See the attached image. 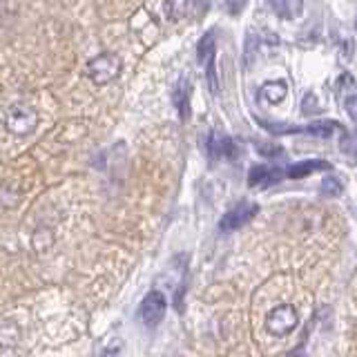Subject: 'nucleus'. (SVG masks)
Masks as SVG:
<instances>
[{
  "label": "nucleus",
  "instance_id": "nucleus-1",
  "mask_svg": "<svg viewBox=\"0 0 357 357\" xmlns=\"http://www.w3.org/2000/svg\"><path fill=\"white\" fill-rule=\"evenodd\" d=\"M121 67H123V63L119 56L112 52H105V54L94 56V59L85 65V76L94 85H107L119 78Z\"/></svg>",
  "mask_w": 357,
  "mask_h": 357
},
{
  "label": "nucleus",
  "instance_id": "nucleus-2",
  "mask_svg": "<svg viewBox=\"0 0 357 357\" xmlns=\"http://www.w3.org/2000/svg\"><path fill=\"white\" fill-rule=\"evenodd\" d=\"M299 326V315L295 306L290 304H279L275 306L266 317V331L273 335V337H286L295 328Z\"/></svg>",
  "mask_w": 357,
  "mask_h": 357
},
{
  "label": "nucleus",
  "instance_id": "nucleus-3",
  "mask_svg": "<svg viewBox=\"0 0 357 357\" xmlns=\"http://www.w3.org/2000/svg\"><path fill=\"white\" fill-rule=\"evenodd\" d=\"M215 54H217V40H215V31H208L204 38L199 40L197 47V59L204 65L206 78L210 85V92L217 94L219 92V83H217V67H215Z\"/></svg>",
  "mask_w": 357,
  "mask_h": 357
},
{
  "label": "nucleus",
  "instance_id": "nucleus-4",
  "mask_svg": "<svg viewBox=\"0 0 357 357\" xmlns=\"http://www.w3.org/2000/svg\"><path fill=\"white\" fill-rule=\"evenodd\" d=\"M38 123V112L31 105H14L5 116V126L16 137H25Z\"/></svg>",
  "mask_w": 357,
  "mask_h": 357
},
{
  "label": "nucleus",
  "instance_id": "nucleus-5",
  "mask_svg": "<svg viewBox=\"0 0 357 357\" xmlns=\"http://www.w3.org/2000/svg\"><path fill=\"white\" fill-rule=\"evenodd\" d=\"M165 310H167V301H165L163 293H159V290H150L139 306V317L148 328H154V326H159L161 319L165 317Z\"/></svg>",
  "mask_w": 357,
  "mask_h": 357
},
{
  "label": "nucleus",
  "instance_id": "nucleus-6",
  "mask_svg": "<svg viewBox=\"0 0 357 357\" xmlns=\"http://www.w3.org/2000/svg\"><path fill=\"white\" fill-rule=\"evenodd\" d=\"M257 204H250V201H241V204H237L234 208H230L226 215L221 217L219 221V230L221 232H234L243 228L245 223H248L255 215H257Z\"/></svg>",
  "mask_w": 357,
  "mask_h": 357
},
{
  "label": "nucleus",
  "instance_id": "nucleus-7",
  "mask_svg": "<svg viewBox=\"0 0 357 357\" xmlns=\"http://www.w3.org/2000/svg\"><path fill=\"white\" fill-rule=\"evenodd\" d=\"M190 96H192V85L185 76H181L176 81L174 89H172V103L178 112V119L188 121L190 119Z\"/></svg>",
  "mask_w": 357,
  "mask_h": 357
},
{
  "label": "nucleus",
  "instance_id": "nucleus-8",
  "mask_svg": "<svg viewBox=\"0 0 357 357\" xmlns=\"http://www.w3.org/2000/svg\"><path fill=\"white\" fill-rule=\"evenodd\" d=\"M282 178H286V172L282 167H273V165H255L248 172L250 185H273L282 181Z\"/></svg>",
  "mask_w": 357,
  "mask_h": 357
},
{
  "label": "nucleus",
  "instance_id": "nucleus-9",
  "mask_svg": "<svg viewBox=\"0 0 357 357\" xmlns=\"http://www.w3.org/2000/svg\"><path fill=\"white\" fill-rule=\"evenodd\" d=\"M208 152L210 159H221V156L232 159V156H237V143L228 137H221V134L212 132L208 137Z\"/></svg>",
  "mask_w": 357,
  "mask_h": 357
},
{
  "label": "nucleus",
  "instance_id": "nucleus-10",
  "mask_svg": "<svg viewBox=\"0 0 357 357\" xmlns=\"http://www.w3.org/2000/svg\"><path fill=\"white\" fill-rule=\"evenodd\" d=\"M317 170H331V163L324 159H308L295 165H288L284 172H286V178H304Z\"/></svg>",
  "mask_w": 357,
  "mask_h": 357
},
{
  "label": "nucleus",
  "instance_id": "nucleus-11",
  "mask_svg": "<svg viewBox=\"0 0 357 357\" xmlns=\"http://www.w3.org/2000/svg\"><path fill=\"white\" fill-rule=\"evenodd\" d=\"M286 94H288V85L284 81H268L259 89V100H264V103H271V105H277V103H282V100L286 98Z\"/></svg>",
  "mask_w": 357,
  "mask_h": 357
},
{
  "label": "nucleus",
  "instance_id": "nucleus-12",
  "mask_svg": "<svg viewBox=\"0 0 357 357\" xmlns=\"http://www.w3.org/2000/svg\"><path fill=\"white\" fill-rule=\"evenodd\" d=\"M271 7L279 18L295 20L304 9V0H271Z\"/></svg>",
  "mask_w": 357,
  "mask_h": 357
},
{
  "label": "nucleus",
  "instance_id": "nucleus-13",
  "mask_svg": "<svg viewBox=\"0 0 357 357\" xmlns=\"http://www.w3.org/2000/svg\"><path fill=\"white\" fill-rule=\"evenodd\" d=\"M192 5H195V0H165L163 11L170 20H181L190 14Z\"/></svg>",
  "mask_w": 357,
  "mask_h": 357
},
{
  "label": "nucleus",
  "instance_id": "nucleus-14",
  "mask_svg": "<svg viewBox=\"0 0 357 357\" xmlns=\"http://www.w3.org/2000/svg\"><path fill=\"white\" fill-rule=\"evenodd\" d=\"M304 132L315 134V137L328 139V137H333L335 132L342 134V128H340V123H335V121H319V123H310V126H304Z\"/></svg>",
  "mask_w": 357,
  "mask_h": 357
},
{
  "label": "nucleus",
  "instance_id": "nucleus-15",
  "mask_svg": "<svg viewBox=\"0 0 357 357\" xmlns=\"http://www.w3.org/2000/svg\"><path fill=\"white\" fill-rule=\"evenodd\" d=\"M319 190H321L324 197H337L342 192V183H340V178L328 176V178H324V181H321Z\"/></svg>",
  "mask_w": 357,
  "mask_h": 357
},
{
  "label": "nucleus",
  "instance_id": "nucleus-16",
  "mask_svg": "<svg viewBox=\"0 0 357 357\" xmlns=\"http://www.w3.org/2000/svg\"><path fill=\"white\" fill-rule=\"evenodd\" d=\"M344 107H346V114L351 116V121L357 126V96H349L344 100Z\"/></svg>",
  "mask_w": 357,
  "mask_h": 357
},
{
  "label": "nucleus",
  "instance_id": "nucleus-17",
  "mask_svg": "<svg viewBox=\"0 0 357 357\" xmlns=\"http://www.w3.org/2000/svg\"><path fill=\"white\" fill-rule=\"evenodd\" d=\"M257 150H259L264 156H279V154H282V148H266V145H257Z\"/></svg>",
  "mask_w": 357,
  "mask_h": 357
},
{
  "label": "nucleus",
  "instance_id": "nucleus-18",
  "mask_svg": "<svg viewBox=\"0 0 357 357\" xmlns=\"http://www.w3.org/2000/svg\"><path fill=\"white\" fill-rule=\"evenodd\" d=\"M355 29H357V20H355Z\"/></svg>",
  "mask_w": 357,
  "mask_h": 357
}]
</instances>
